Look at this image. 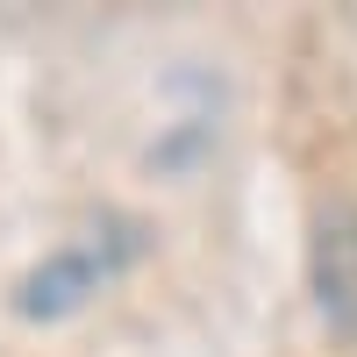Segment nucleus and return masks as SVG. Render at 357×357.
Listing matches in <instances>:
<instances>
[]
</instances>
